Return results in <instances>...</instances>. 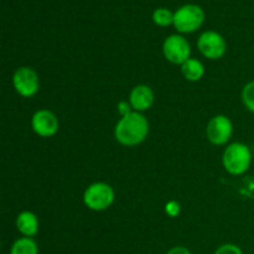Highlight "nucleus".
Wrapping results in <instances>:
<instances>
[{"label": "nucleus", "mask_w": 254, "mask_h": 254, "mask_svg": "<svg viewBox=\"0 0 254 254\" xmlns=\"http://www.w3.org/2000/svg\"><path fill=\"white\" fill-rule=\"evenodd\" d=\"M149 133V122L143 113L131 112L122 117L114 129V136L122 145L135 146L143 143Z\"/></svg>", "instance_id": "f257e3e1"}, {"label": "nucleus", "mask_w": 254, "mask_h": 254, "mask_svg": "<svg viewBox=\"0 0 254 254\" xmlns=\"http://www.w3.org/2000/svg\"><path fill=\"white\" fill-rule=\"evenodd\" d=\"M252 163V153L243 143H232L225 149L222 164L225 170L231 175H243L247 173Z\"/></svg>", "instance_id": "f03ea898"}, {"label": "nucleus", "mask_w": 254, "mask_h": 254, "mask_svg": "<svg viewBox=\"0 0 254 254\" xmlns=\"http://www.w3.org/2000/svg\"><path fill=\"white\" fill-rule=\"evenodd\" d=\"M114 193L113 188L107 183H94L86 189L83 193V202L89 210L97 211H106L114 202Z\"/></svg>", "instance_id": "7ed1b4c3"}, {"label": "nucleus", "mask_w": 254, "mask_h": 254, "mask_svg": "<svg viewBox=\"0 0 254 254\" xmlns=\"http://www.w3.org/2000/svg\"><path fill=\"white\" fill-rule=\"evenodd\" d=\"M205 20V12L198 5L188 4L174 12V26L179 32L189 34L198 30Z\"/></svg>", "instance_id": "20e7f679"}, {"label": "nucleus", "mask_w": 254, "mask_h": 254, "mask_svg": "<svg viewBox=\"0 0 254 254\" xmlns=\"http://www.w3.org/2000/svg\"><path fill=\"white\" fill-rule=\"evenodd\" d=\"M163 54L169 62L181 66L184 62L190 59V44L181 35H171V36L166 37L164 41Z\"/></svg>", "instance_id": "39448f33"}, {"label": "nucleus", "mask_w": 254, "mask_h": 254, "mask_svg": "<svg viewBox=\"0 0 254 254\" xmlns=\"http://www.w3.org/2000/svg\"><path fill=\"white\" fill-rule=\"evenodd\" d=\"M12 84L20 96L30 98L39 92V74L31 67H20L12 76Z\"/></svg>", "instance_id": "423d86ee"}, {"label": "nucleus", "mask_w": 254, "mask_h": 254, "mask_svg": "<svg viewBox=\"0 0 254 254\" xmlns=\"http://www.w3.org/2000/svg\"><path fill=\"white\" fill-rule=\"evenodd\" d=\"M197 47L201 54L210 60H220L225 56L227 44L222 35L216 31H205L200 35Z\"/></svg>", "instance_id": "0eeeda50"}, {"label": "nucleus", "mask_w": 254, "mask_h": 254, "mask_svg": "<svg viewBox=\"0 0 254 254\" xmlns=\"http://www.w3.org/2000/svg\"><path fill=\"white\" fill-rule=\"evenodd\" d=\"M233 133L232 122L228 117L223 114L211 118L208 122L207 128H206V134L207 139L213 144V145H225L228 143Z\"/></svg>", "instance_id": "6e6552de"}, {"label": "nucleus", "mask_w": 254, "mask_h": 254, "mask_svg": "<svg viewBox=\"0 0 254 254\" xmlns=\"http://www.w3.org/2000/svg\"><path fill=\"white\" fill-rule=\"evenodd\" d=\"M32 130L41 138H51L59 131V119L49 109H40L31 118Z\"/></svg>", "instance_id": "1a4fd4ad"}, {"label": "nucleus", "mask_w": 254, "mask_h": 254, "mask_svg": "<svg viewBox=\"0 0 254 254\" xmlns=\"http://www.w3.org/2000/svg\"><path fill=\"white\" fill-rule=\"evenodd\" d=\"M129 103L134 112L143 113V112L148 111L154 104L153 89L146 84H138L131 89L130 96H129Z\"/></svg>", "instance_id": "9d476101"}, {"label": "nucleus", "mask_w": 254, "mask_h": 254, "mask_svg": "<svg viewBox=\"0 0 254 254\" xmlns=\"http://www.w3.org/2000/svg\"><path fill=\"white\" fill-rule=\"evenodd\" d=\"M16 227L25 237H34L39 232V218L34 212L22 211L17 215Z\"/></svg>", "instance_id": "9b49d317"}, {"label": "nucleus", "mask_w": 254, "mask_h": 254, "mask_svg": "<svg viewBox=\"0 0 254 254\" xmlns=\"http://www.w3.org/2000/svg\"><path fill=\"white\" fill-rule=\"evenodd\" d=\"M181 72L183 76L190 82H197L205 74V67L202 62L196 59H189L188 61L181 64Z\"/></svg>", "instance_id": "f8f14e48"}, {"label": "nucleus", "mask_w": 254, "mask_h": 254, "mask_svg": "<svg viewBox=\"0 0 254 254\" xmlns=\"http://www.w3.org/2000/svg\"><path fill=\"white\" fill-rule=\"evenodd\" d=\"M10 254H39V248L32 238L22 237L12 243Z\"/></svg>", "instance_id": "ddd939ff"}, {"label": "nucleus", "mask_w": 254, "mask_h": 254, "mask_svg": "<svg viewBox=\"0 0 254 254\" xmlns=\"http://www.w3.org/2000/svg\"><path fill=\"white\" fill-rule=\"evenodd\" d=\"M153 20L156 25L159 26H169V25L174 24V14L168 9H156L153 14Z\"/></svg>", "instance_id": "4468645a"}, {"label": "nucleus", "mask_w": 254, "mask_h": 254, "mask_svg": "<svg viewBox=\"0 0 254 254\" xmlns=\"http://www.w3.org/2000/svg\"><path fill=\"white\" fill-rule=\"evenodd\" d=\"M242 102L246 108L254 113V81L248 82L242 89Z\"/></svg>", "instance_id": "2eb2a0df"}, {"label": "nucleus", "mask_w": 254, "mask_h": 254, "mask_svg": "<svg viewBox=\"0 0 254 254\" xmlns=\"http://www.w3.org/2000/svg\"><path fill=\"white\" fill-rule=\"evenodd\" d=\"M215 254H243L242 250L238 246L232 245V243H227L216 250Z\"/></svg>", "instance_id": "dca6fc26"}, {"label": "nucleus", "mask_w": 254, "mask_h": 254, "mask_svg": "<svg viewBox=\"0 0 254 254\" xmlns=\"http://www.w3.org/2000/svg\"><path fill=\"white\" fill-rule=\"evenodd\" d=\"M165 210H166V213H168L169 216H171V217H175V216H178L179 212H180V205H179L176 201H170V202L166 203Z\"/></svg>", "instance_id": "f3484780"}, {"label": "nucleus", "mask_w": 254, "mask_h": 254, "mask_svg": "<svg viewBox=\"0 0 254 254\" xmlns=\"http://www.w3.org/2000/svg\"><path fill=\"white\" fill-rule=\"evenodd\" d=\"M131 106H130V103H129V102H121V103L118 104V112H119V114H121L122 117H124V116H127V114H129V113H131Z\"/></svg>", "instance_id": "a211bd4d"}, {"label": "nucleus", "mask_w": 254, "mask_h": 254, "mask_svg": "<svg viewBox=\"0 0 254 254\" xmlns=\"http://www.w3.org/2000/svg\"><path fill=\"white\" fill-rule=\"evenodd\" d=\"M166 254H191V252L185 247H174Z\"/></svg>", "instance_id": "6ab92c4d"}]
</instances>
